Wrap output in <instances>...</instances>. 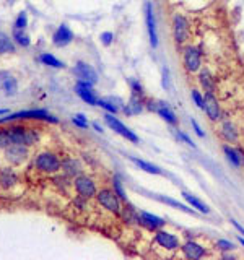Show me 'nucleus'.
Instances as JSON below:
<instances>
[{
    "label": "nucleus",
    "mask_w": 244,
    "mask_h": 260,
    "mask_svg": "<svg viewBox=\"0 0 244 260\" xmlns=\"http://www.w3.org/2000/svg\"><path fill=\"white\" fill-rule=\"evenodd\" d=\"M145 23L146 31H148L150 46L156 49L158 47V31H156V18H155V8L151 2H145Z\"/></svg>",
    "instance_id": "1a4fd4ad"
},
{
    "label": "nucleus",
    "mask_w": 244,
    "mask_h": 260,
    "mask_svg": "<svg viewBox=\"0 0 244 260\" xmlns=\"http://www.w3.org/2000/svg\"><path fill=\"white\" fill-rule=\"evenodd\" d=\"M12 143L13 140H12V135H10V130L8 129L0 130V148H7Z\"/></svg>",
    "instance_id": "473e14b6"
},
{
    "label": "nucleus",
    "mask_w": 244,
    "mask_h": 260,
    "mask_svg": "<svg viewBox=\"0 0 244 260\" xmlns=\"http://www.w3.org/2000/svg\"><path fill=\"white\" fill-rule=\"evenodd\" d=\"M13 39L17 44L23 46V47H28L31 44V39H29V36L24 33V30H13Z\"/></svg>",
    "instance_id": "7c9ffc66"
},
{
    "label": "nucleus",
    "mask_w": 244,
    "mask_h": 260,
    "mask_svg": "<svg viewBox=\"0 0 244 260\" xmlns=\"http://www.w3.org/2000/svg\"><path fill=\"white\" fill-rule=\"evenodd\" d=\"M3 114H8V111L7 109H0V115H3Z\"/></svg>",
    "instance_id": "49530a36"
},
{
    "label": "nucleus",
    "mask_w": 244,
    "mask_h": 260,
    "mask_svg": "<svg viewBox=\"0 0 244 260\" xmlns=\"http://www.w3.org/2000/svg\"><path fill=\"white\" fill-rule=\"evenodd\" d=\"M8 130H10V135H12L13 143H21V145L31 147L39 138L34 130L26 129V127H20V125H13V127H10Z\"/></svg>",
    "instance_id": "0eeeda50"
},
{
    "label": "nucleus",
    "mask_w": 244,
    "mask_h": 260,
    "mask_svg": "<svg viewBox=\"0 0 244 260\" xmlns=\"http://www.w3.org/2000/svg\"><path fill=\"white\" fill-rule=\"evenodd\" d=\"M100 39H101V42L104 46H111L112 41H114V35H112L111 31H106V33H102V35L100 36Z\"/></svg>",
    "instance_id": "ea45409f"
},
{
    "label": "nucleus",
    "mask_w": 244,
    "mask_h": 260,
    "mask_svg": "<svg viewBox=\"0 0 244 260\" xmlns=\"http://www.w3.org/2000/svg\"><path fill=\"white\" fill-rule=\"evenodd\" d=\"M28 25V15L26 12H20L17 20H15V30H24Z\"/></svg>",
    "instance_id": "72a5a7b5"
},
{
    "label": "nucleus",
    "mask_w": 244,
    "mask_h": 260,
    "mask_svg": "<svg viewBox=\"0 0 244 260\" xmlns=\"http://www.w3.org/2000/svg\"><path fill=\"white\" fill-rule=\"evenodd\" d=\"M183 197H184V200L187 202L190 206H192V208H195L197 211H200V213H203V215H208V213H210V206L205 205L203 202L200 200V199H197L195 195L189 194V192H183Z\"/></svg>",
    "instance_id": "5701e85b"
},
{
    "label": "nucleus",
    "mask_w": 244,
    "mask_h": 260,
    "mask_svg": "<svg viewBox=\"0 0 244 260\" xmlns=\"http://www.w3.org/2000/svg\"><path fill=\"white\" fill-rule=\"evenodd\" d=\"M190 124H192V127H194V130H195V133L200 137V138H203L205 137V133H203V130H202V127L199 125V122L195 119H190Z\"/></svg>",
    "instance_id": "a19ab883"
},
{
    "label": "nucleus",
    "mask_w": 244,
    "mask_h": 260,
    "mask_svg": "<svg viewBox=\"0 0 244 260\" xmlns=\"http://www.w3.org/2000/svg\"><path fill=\"white\" fill-rule=\"evenodd\" d=\"M153 242L158 245V247L164 249V250H178L181 247V242H179L178 236L169 233V231L161 229V228L156 229Z\"/></svg>",
    "instance_id": "6e6552de"
},
{
    "label": "nucleus",
    "mask_w": 244,
    "mask_h": 260,
    "mask_svg": "<svg viewBox=\"0 0 244 260\" xmlns=\"http://www.w3.org/2000/svg\"><path fill=\"white\" fill-rule=\"evenodd\" d=\"M238 241H239V244H241L243 247H244V238H238Z\"/></svg>",
    "instance_id": "de8ad7c7"
},
{
    "label": "nucleus",
    "mask_w": 244,
    "mask_h": 260,
    "mask_svg": "<svg viewBox=\"0 0 244 260\" xmlns=\"http://www.w3.org/2000/svg\"><path fill=\"white\" fill-rule=\"evenodd\" d=\"M61 169L63 171V174H65L67 177H73V179H75L77 176L81 174L83 166H81L80 161L75 160V158H65V160L62 161Z\"/></svg>",
    "instance_id": "6ab92c4d"
},
{
    "label": "nucleus",
    "mask_w": 244,
    "mask_h": 260,
    "mask_svg": "<svg viewBox=\"0 0 244 260\" xmlns=\"http://www.w3.org/2000/svg\"><path fill=\"white\" fill-rule=\"evenodd\" d=\"M199 83L202 86L205 93H215L217 91V81H215L213 75L210 74L208 69H200L199 70Z\"/></svg>",
    "instance_id": "aec40b11"
},
{
    "label": "nucleus",
    "mask_w": 244,
    "mask_h": 260,
    "mask_svg": "<svg viewBox=\"0 0 244 260\" xmlns=\"http://www.w3.org/2000/svg\"><path fill=\"white\" fill-rule=\"evenodd\" d=\"M181 250H183V255L189 260H199L207 255V250H205L203 245H200L195 241H187L181 245Z\"/></svg>",
    "instance_id": "4468645a"
},
{
    "label": "nucleus",
    "mask_w": 244,
    "mask_h": 260,
    "mask_svg": "<svg viewBox=\"0 0 244 260\" xmlns=\"http://www.w3.org/2000/svg\"><path fill=\"white\" fill-rule=\"evenodd\" d=\"M142 111H143V106H142V101L139 96H134L132 94V98L129 101V104L124 108V112L127 115H132V114H140Z\"/></svg>",
    "instance_id": "a878e982"
},
{
    "label": "nucleus",
    "mask_w": 244,
    "mask_h": 260,
    "mask_svg": "<svg viewBox=\"0 0 244 260\" xmlns=\"http://www.w3.org/2000/svg\"><path fill=\"white\" fill-rule=\"evenodd\" d=\"M34 166H36L38 169L42 171V172L54 174V172L61 171L62 163L56 155H54V153L44 151V153H39V155L36 156V160H34Z\"/></svg>",
    "instance_id": "20e7f679"
},
{
    "label": "nucleus",
    "mask_w": 244,
    "mask_h": 260,
    "mask_svg": "<svg viewBox=\"0 0 244 260\" xmlns=\"http://www.w3.org/2000/svg\"><path fill=\"white\" fill-rule=\"evenodd\" d=\"M75 91H77V94L80 96V98L85 101V103L88 104H91V106H98V98L95 94H93V91L91 90H88V88H80V86H75Z\"/></svg>",
    "instance_id": "bb28decb"
},
{
    "label": "nucleus",
    "mask_w": 244,
    "mask_h": 260,
    "mask_svg": "<svg viewBox=\"0 0 244 260\" xmlns=\"http://www.w3.org/2000/svg\"><path fill=\"white\" fill-rule=\"evenodd\" d=\"M178 138H181V140H183V142H185L189 147H192V148L195 147V143H194L192 140H190V138H189L187 135H185V133H183V132H178Z\"/></svg>",
    "instance_id": "37998d69"
},
{
    "label": "nucleus",
    "mask_w": 244,
    "mask_h": 260,
    "mask_svg": "<svg viewBox=\"0 0 244 260\" xmlns=\"http://www.w3.org/2000/svg\"><path fill=\"white\" fill-rule=\"evenodd\" d=\"M155 197H156V199H158L160 202H163V204H166V205L174 206V208H178V210H181V211H185V213H189V215H195V210H194V208H189L187 205L179 204L178 200L169 199V197H163V195H155Z\"/></svg>",
    "instance_id": "393cba45"
},
{
    "label": "nucleus",
    "mask_w": 244,
    "mask_h": 260,
    "mask_svg": "<svg viewBox=\"0 0 244 260\" xmlns=\"http://www.w3.org/2000/svg\"><path fill=\"white\" fill-rule=\"evenodd\" d=\"M171 30H173V39L176 44L183 46L189 41L190 36V23L187 20V17L183 13H174L173 20H171Z\"/></svg>",
    "instance_id": "f257e3e1"
},
{
    "label": "nucleus",
    "mask_w": 244,
    "mask_h": 260,
    "mask_svg": "<svg viewBox=\"0 0 244 260\" xmlns=\"http://www.w3.org/2000/svg\"><path fill=\"white\" fill-rule=\"evenodd\" d=\"M15 182H17V174L13 172V169H3L2 174H0V184L5 189H8V187L15 186Z\"/></svg>",
    "instance_id": "c85d7f7f"
},
{
    "label": "nucleus",
    "mask_w": 244,
    "mask_h": 260,
    "mask_svg": "<svg viewBox=\"0 0 244 260\" xmlns=\"http://www.w3.org/2000/svg\"><path fill=\"white\" fill-rule=\"evenodd\" d=\"M28 158V148L26 145L21 143H12L5 148V160L12 165H21L23 161H26Z\"/></svg>",
    "instance_id": "f8f14e48"
},
{
    "label": "nucleus",
    "mask_w": 244,
    "mask_h": 260,
    "mask_svg": "<svg viewBox=\"0 0 244 260\" xmlns=\"http://www.w3.org/2000/svg\"><path fill=\"white\" fill-rule=\"evenodd\" d=\"M72 39H73V33L67 25H61L52 35V42L56 47H65L70 44Z\"/></svg>",
    "instance_id": "2eb2a0df"
},
{
    "label": "nucleus",
    "mask_w": 244,
    "mask_h": 260,
    "mask_svg": "<svg viewBox=\"0 0 244 260\" xmlns=\"http://www.w3.org/2000/svg\"><path fill=\"white\" fill-rule=\"evenodd\" d=\"M223 153L226 155L228 161L231 163L234 167H241L244 165V153L238 148H233L229 145H223Z\"/></svg>",
    "instance_id": "4be33fe9"
},
{
    "label": "nucleus",
    "mask_w": 244,
    "mask_h": 260,
    "mask_svg": "<svg viewBox=\"0 0 244 260\" xmlns=\"http://www.w3.org/2000/svg\"><path fill=\"white\" fill-rule=\"evenodd\" d=\"M104 122H106L107 125H109V127H111L112 130H114L116 133H119L121 137L127 138V140L132 142V143H139V137H137L135 133L132 132V130H130L129 127H125V125L122 124L119 119H116L111 112L104 114Z\"/></svg>",
    "instance_id": "9b49d317"
},
{
    "label": "nucleus",
    "mask_w": 244,
    "mask_h": 260,
    "mask_svg": "<svg viewBox=\"0 0 244 260\" xmlns=\"http://www.w3.org/2000/svg\"><path fill=\"white\" fill-rule=\"evenodd\" d=\"M96 200H98V204H100L104 210L109 211V213L121 215V211H122V200L119 199V197H117L114 189H107V187H104V189L98 190Z\"/></svg>",
    "instance_id": "7ed1b4c3"
},
{
    "label": "nucleus",
    "mask_w": 244,
    "mask_h": 260,
    "mask_svg": "<svg viewBox=\"0 0 244 260\" xmlns=\"http://www.w3.org/2000/svg\"><path fill=\"white\" fill-rule=\"evenodd\" d=\"M93 127L96 129V132H102V127H101V125L98 124V122H95V124H93Z\"/></svg>",
    "instance_id": "a18cd8bd"
},
{
    "label": "nucleus",
    "mask_w": 244,
    "mask_h": 260,
    "mask_svg": "<svg viewBox=\"0 0 244 260\" xmlns=\"http://www.w3.org/2000/svg\"><path fill=\"white\" fill-rule=\"evenodd\" d=\"M73 72H75V75L78 76V78L81 80H88V81H93V83H96L98 81V74L96 70L93 69V67L90 64H86V62H77L75 69H73Z\"/></svg>",
    "instance_id": "f3484780"
},
{
    "label": "nucleus",
    "mask_w": 244,
    "mask_h": 260,
    "mask_svg": "<svg viewBox=\"0 0 244 260\" xmlns=\"http://www.w3.org/2000/svg\"><path fill=\"white\" fill-rule=\"evenodd\" d=\"M39 62H42L44 65H49V67H52V69H63V62H61L59 59H56L54 56L51 54H47V52H44V54L39 56Z\"/></svg>",
    "instance_id": "c756f323"
},
{
    "label": "nucleus",
    "mask_w": 244,
    "mask_h": 260,
    "mask_svg": "<svg viewBox=\"0 0 244 260\" xmlns=\"http://www.w3.org/2000/svg\"><path fill=\"white\" fill-rule=\"evenodd\" d=\"M129 85H130V90H132V94L134 96H139L142 98L143 96V86L139 80H129Z\"/></svg>",
    "instance_id": "f704fd0d"
},
{
    "label": "nucleus",
    "mask_w": 244,
    "mask_h": 260,
    "mask_svg": "<svg viewBox=\"0 0 244 260\" xmlns=\"http://www.w3.org/2000/svg\"><path fill=\"white\" fill-rule=\"evenodd\" d=\"M0 86H2V90L5 91V94H8V96L17 94V91H18L17 80H15L13 75L7 70L0 72Z\"/></svg>",
    "instance_id": "a211bd4d"
},
{
    "label": "nucleus",
    "mask_w": 244,
    "mask_h": 260,
    "mask_svg": "<svg viewBox=\"0 0 244 260\" xmlns=\"http://www.w3.org/2000/svg\"><path fill=\"white\" fill-rule=\"evenodd\" d=\"M18 119H39V120H47V122H57V119L54 117L44 109H31V111H20V112H15L8 117L0 119V124L3 122H12V120H18Z\"/></svg>",
    "instance_id": "423d86ee"
},
{
    "label": "nucleus",
    "mask_w": 244,
    "mask_h": 260,
    "mask_svg": "<svg viewBox=\"0 0 244 260\" xmlns=\"http://www.w3.org/2000/svg\"><path fill=\"white\" fill-rule=\"evenodd\" d=\"M8 2H15V0H8Z\"/></svg>",
    "instance_id": "09e8293b"
},
{
    "label": "nucleus",
    "mask_w": 244,
    "mask_h": 260,
    "mask_svg": "<svg viewBox=\"0 0 244 260\" xmlns=\"http://www.w3.org/2000/svg\"><path fill=\"white\" fill-rule=\"evenodd\" d=\"M139 224H143L145 228H148L150 231H156V229L163 228V226L166 224V221L163 218H160V216H156V215L146 213V211H140Z\"/></svg>",
    "instance_id": "dca6fc26"
},
{
    "label": "nucleus",
    "mask_w": 244,
    "mask_h": 260,
    "mask_svg": "<svg viewBox=\"0 0 244 260\" xmlns=\"http://www.w3.org/2000/svg\"><path fill=\"white\" fill-rule=\"evenodd\" d=\"M183 67L187 74H197L202 69V52L197 46L187 44L183 47Z\"/></svg>",
    "instance_id": "f03ea898"
},
{
    "label": "nucleus",
    "mask_w": 244,
    "mask_h": 260,
    "mask_svg": "<svg viewBox=\"0 0 244 260\" xmlns=\"http://www.w3.org/2000/svg\"><path fill=\"white\" fill-rule=\"evenodd\" d=\"M15 51H17V47H15L13 41L7 35L0 33V54H12Z\"/></svg>",
    "instance_id": "cd10ccee"
},
{
    "label": "nucleus",
    "mask_w": 244,
    "mask_h": 260,
    "mask_svg": "<svg viewBox=\"0 0 244 260\" xmlns=\"http://www.w3.org/2000/svg\"><path fill=\"white\" fill-rule=\"evenodd\" d=\"M220 135H222L224 140L229 142V143L238 142V138H239L236 125H234L231 120H223L222 127H220Z\"/></svg>",
    "instance_id": "412c9836"
},
{
    "label": "nucleus",
    "mask_w": 244,
    "mask_h": 260,
    "mask_svg": "<svg viewBox=\"0 0 244 260\" xmlns=\"http://www.w3.org/2000/svg\"><path fill=\"white\" fill-rule=\"evenodd\" d=\"M203 111L212 122H220L222 120V106H220V101L215 96V93H208L207 91L203 94Z\"/></svg>",
    "instance_id": "9d476101"
},
{
    "label": "nucleus",
    "mask_w": 244,
    "mask_h": 260,
    "mask_svg": "<svg viewBox=\"0 0 244 260\" xmlns=\"http://www.w3.org/2000/svg\"><path fill=\"white\" fill-rule=\"evenodd\" d=\"M77 86H80V88H88V90H93V81H88V80H81V78H78V81H77Z\"/></svg>",
    "instance_id": "79ce46f5"
},
{
    "label": "nucleus",
    "mask_w": 244,
    "mask_h": 260,
    "mask_svg": "<svg viewBox=\"0 0 244 260\" xmlns=\"http://www.w3.org/2000/svg\"><path fill=\"white\" fill-rule=\"evenodd\" d=\"M217 247H218L220 250H233L234 244L231 242V241H226V239H218Z\"/></svg>",
    "instance_id": "58836bf2"
},
{
    "label": "nucleus",
    "mask_w": 244,
    "mask_h": 260,
    "mask_svg": "<svg viewBox=\"0 0 244 260\" xmlns=\"http://www.w3.org/2000/svg\"><path fill=\"white\" fill-rule=\"evenodd\" d=\"M190 99L194 101V104L197 106L199 109H203V94L200 93L199 90H192V91H190Z\"/></svg>",
    "instance_id": "c9c22d12"
},
{
    "label": "nucleus",
    "mask_w": 244,
    "mask_h": 260,
    "mask_svg": "<svg viewBox=\"0 0 244 260\" xmlns=\"http://www.w3.org/2000/svg\"><path fill=\"white\" fill-rule=\"evenodd\" d=\"M73 187H75L78 197H81V199H95L96 194H98V189H96V184L95 181L91 179V177L88 176H77L75 179H73Z\"/></svg>",
    "instance_id": "39448f33"
},
{
    "label": "nucleus",
    "mask_w": 244,
    "mask_h": 260,
    "mask_svg": "<svg viewBox=\"0 0 244 260\" xmlns=\"http://www.w3.org/2000/svg\"><path fill=\"white\" fill-rule=\"evenodd\" d=\"M129 160L134 163L135 166H139L142 171L148 172V174H163V171H161L158 166L151 165V163H148V161H143V160H140V158H135V156H129Z\"/></svg>",
    "instance_id": "b1692460"
},
{
    "label": "nucleus",
    "mask_w": 244,
    "mask_h": 260,
    "mask_svg": "<svg viewBox=\"0 0 244 260\" xmlns=\"http://www.w3.org/2000/svg\"><path fill=\"white\" fill-rule=\"evenodd\" d=\"M148 109L150 111H155V112L158 114L163 120H166L168 124H171V125L178 124V117H176L174 111L171 109L169 106H168V103H164V101H150V103H148Z\"/></svg>",
    "instance_id": "ddd939ff"
},
{
    "label": "nucleus",
    "mask_w": 244,
    "mask_h": 260,
    "mask_svg": "<svg viewBox=\"0 0 244 260\" xmlns=\"http://www.w3.org/2000/svg\"><path fill=\"white\" fill-rule=\"evenodd\" d=\"M231 224L234 226V228H236L238 231H239V233H241V234H244V228H243V226L241 224H239L238 223V221H234V220H231Z\"/></svg>",
    "instance_id": "c03bdc74"
},
{
    "label": "nucleus",
    "mask_w": 244,
    "mask_h": 260,
    "mask_svg": "<svg viewBox=\"0 0 244 260\" xmlns=\"http://www.w3.org/2000/svg\"><path fill=\"white\" fill-rule=\"evenodd\" d=\"M112 189H114V192L117 194V197H119L122 202H127L125 190H124V187H122V182L119 181V177H117V176L112 177Z\"/></svg>",
    "instance_id": "2f4dec72"
},
{
    "label": "nucleus",
    "mask_w": 244,
    "mask_h": 260,
    "mask_svg": "<svg viewBox=\"0 0 244 260\" xmlns=\"http://www.w3.org/2000/svg\"><path fill=\"white\" fill-rule=\"evenodd\" d=\"M73 124L78 125V127H81V129L88 127V120H86V117L83 114H75V115H73Z\"/></svg>",
    "instance_id": "4c0bfd02"
},
{
    "label": "nucleus",
    "mask_w": 244,
    "mask_h": 260,
    "mask_svg": "<svg viewBox=\"0 0 244 260\" xmlns=\"http://www.w3.org/2000/svg\"><path fill=\"white\" fill-rule=\"evenodd\" d=\"M98 106H101V108H104L107 112L111 114H116L119 112V108H117L116 104H112L111 101H106V99H98Z\"/></svg>",
    "instance_id": "e433bc0d"
}]
</instances>
